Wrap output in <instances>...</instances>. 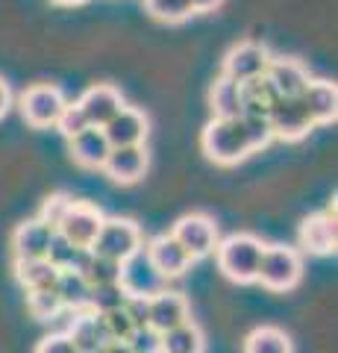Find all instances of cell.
<instances>
[{"label": "cell", "mask_w": 338, "mask_h": 353, "mask_svg": "<svg viewBox=\"0 0 338 353\" xmlns=\"http://www.w3.org/2000/svg\"><path fill=\"white\" fill-rule=\"evenodd\" d=\"M262 250H265V245H262L256 236L233 233V236H226L224 241H218L215 259H218V268H221V274L226 280L244 285V283H256Z\"/></svg>", "instance_id": "cell-1"}, {"label": "cell", "mask_w": 338, "mask_h": 353, "mask_svg": "<svg viewBox=\"0 0 338 353\" xmlns=\"http://www.w3.org/2000/svg\"><path fill=\"white\" fill-rule=\"evenodd\" d=\"M200 148L215 165H238L253 153L238 118H212L200 132Z\"/></svg>", "instance_id": "cell-2"}, {"label": "cell", "mask_w": 338, "mask_h": 353, "mask_svg": "<svg viewBox=\"0 0 338 353\" xmlns=\"http://www.w3.org/2000/svg\"><path fill=\"white\" fill-rule=\"evenodd\" d=\"M303 277V256L297 248L288 245H265L259 259L256 283L268 292H291Z\"/></svg>", "instance_id": "cell-3"}, {"label": "cell", "mask_w": 338, "mask_h": 353, "mask_svg": "<svg viewBox=\"0 0 338 353\" xmlns=\"http://www.w3.org/2000/svg\"><path fill=\"white\" fill-rule=\"evenodd\" d=\"M145 239H141V230L136 221L129 218H103V227L97 233L92 253L94 256H103V259H112V262H127L133 253L141 250Z\"/></svg>", "instance_id": "cell-4"}, {"label": "cell", "mask_w": 338, "mask_h": 353, "mask_svg": "<svg viewBox=\"0 0 338 353\" xmlns=\"http://www.w3.org/2000/svg\"><path fill=\"white\" fill-rule=\"evenodd\" d=\"M65 92L59 85L53 83H36L24 88V94H21V115L30 127L36 130H50L56 127V121L65 109Z\"/></svg>", "instance_id": "cell-5"}, {"label": "cell", "mask_w": 338, "mask_h": 353, "mask_svg": "<svg viewBox=\"0 0 338 353\" xmlns=\"http://www.w3.org/2000/svg\"><path fill=\"white\" fill-rule=\"evenodd\" d=\"M171 236L177 239V245L189 253V259H203L215 253L218 248V224L215 218H209L206 212H191V215H182L177 224H173Z\"/></svg>", "instance_id": "cell-6"}, {"label": "cell", "mask_w": 338, "mask_h": 353, "mask_svg": "<svg viewBox=\"0 0 338 353\" xmlns=\"http://www.w3.org/2000/svg\"><path fill=\"white\" fill-rule=\"evenodd\" d=\"M103 227V212L92 203L85 201H74L68 206V212H65V218L59 221L56 233L62 239H68L74 248H83V250H92L97 233H101Z\"/></svg>", "instance_id": "cell-7"}, {"label": "cell", "mask_w": 338, "mask_h": 353, "mask_svg": "<svg viewBox=\"0 0 338 353\" xmlns=\"http://www.w3.org/2000/svg\"><path fill=\"white\" fill-rule=\"evenodd\" d=\"M268 62H271V50L265 44L259 41H242L224 57V68H221V77L233 83H250L256 77H265L268 71Z\"/></svg>", "instance_id": "cell-8"}, {"label": "cell", "mask_w": 338, "mask_h": 353, "mask_svg": "<svg viewBox=\"0 0 338 353\" xmlns=\"http://www.w3.org/2000/svg\"><path fill=\"white\" fill-rule=\"evenodd\" d=\"M268 124H271L274 139H282V141H300L315 130L306 106L300 103V97H294V101L277 97V101L268 106Z\"/></svg>", "instance_id": "cell-9"}, {"label": "cell", "mask_w": 338, "mask_h": 353, "mask_svg": "<svg viewBox=\"0 0 338 353\" xmlns=\"http://www.w3.org/2000/svg\"><path fill=\"white\" fill-rule=\"evenodd\" d=\"M118 285L127 292V297H154L165 289V280L156 274V268L150 265L145 248L133 253L127 262H121V277Z\"/></svg>", "instance_id": "cell-10"}, {"label": "cell", "mask_w": 338, "mask_h": 353, "mask_svg": "<svg viewBox=\"0 0 338 353\" xmlns=\"http://www.w3.org/2000/svg\"><path fill=\"white\" fill-rule=\"evenodd\" d=\"M265 80L271 83V88L277 92V97H286V101H294L306 92L309 85V71L300 59H291V57H271L268 62V71H265Z\"/></svg>", "instance_id": "cell-11"}, {"label": "cell", "mask_w": 338, "mask_h": 353, "mask_svg": "<svg viewBox=\"0 0 338 353\" xmlns=\"http://www.w3.org/2000/svg\"><path fill=\"white\" fill-rule=\"evenodd\" d=\"M300 248L312 253V256H326L335 250V197L326 206V212H315L303 218L300 224Z\"/></svg>", "instance_id": "cell-12"}, {"label": "cell", "mask_w": 338, "mask_h": 353, "mask_svg": "<svg viewBox=\"0 0 338 353\" xmlns=\"http://www.w3.org/2000/svg\"><path fill=\"white\" fill-rule=\"evenodd\" d=\"M101 130L109 141V148H136V145H145V139L150 132V121L141 109L121 106V112Z\"/></svg>", "instance_id": "cell-13"}, {"label": "cell", "mask_w": 338, "mask_h": 353, "mask_svg": "<svg viewBox=\"0 0 338 353\" xmlns=\"http://www.w3.org/2000/svg\"><path fill=\"white\" fill-rule=\"evenodd\" d=\"M185 321H191V318H189V301L182 297V292L162 289L159 294L147 297V327L156 330L159 336Z\"/></svg>", "instance_id": "cell-14"}, {"label": "cell", "mask_w": 338, "mask_h": 353, "mask_svg": "<svg viewBox=\"0 0 338 353\" xmlns=\"http://www.w3.org/2000/svg\"><path fill=\"white\" fill-rule=\"evenodd\" d=\"M145 253H147V259H150V265L156 268V274L162 280H173V277H182L185 271H189V265H191V259H189V253H185L180 245H177V239H173L171 233H162V236H156V239H150L147 241V248H145Z\"/></svg>", "instance_id": "cell-15"}, {"label": "cell", "mask_w": 338, "mask_h": 353, "mask_svg": "<svg viewBox=\"0 0 338 353\" xmlns=\"http://www.w3.org/2000/svg\"><path fill=\"white\" fill-rule=\"evenodd\" d=\"M77 106L83 109V115H85V121H89L92 127H106L109 121L121 112V106H127V103H124V97H121V92H118L115 85L97 83L92 88H85L83 97L77 101Z\"/></svg>", "instance_id": "cell-16"}, {"label": "cell", "mask_w": 338, "mask_h": 353, "mask_svg": "<svg viewBox=\"0 0 338 353\" xmlns=\"http://www.w3.org/2000/svg\"><path fill=\"white\" fill-rule=\"evenodd\" d=\"M53 233H56V230H50L47 224H41L39 218H30V221H24V224H18L15 233H12V256H15V262L47 259Z\"/></svg>", "instance_id": "cell-17"}, {"label": "cell", "mask_w": 338, "mask_h": 353, "mask_svg": "<svg viewBox=\"0 0 338 353\" xmlns=\"http://www.w3.org/2000/svg\"><path fill=\"white\" fill-rule=\"evenodd\" d=\"M106 176L112 183H121V185H133L138 183L147 171V150L145 145H136V148H112V153L106 157L103 168Z\"/></svg>", "instance_id": "cell-18"}, {"label": "cell", "mask_w": 338, "mask_h": 353, "mask_svg": "<svg viewBox=\"0 0 338 353\" xmlns=\"http://www.w3.org/2000/svg\"><path fill=\"white\" fill-rule=\"evenodd\" d=\"M300 103L306 106L315 127L332 124L338 115V88L330 80H309L306 92L300 94Z\"/></svg>", "instance_id": "cell-19"}, {"label": "cell", "mask_w": 338, "mask_h": 353, "mask_svg": "<svg viewBox=\"0 0 338 353\" xmlns=\"http://www.w3.org/2000/svg\"><path fill=\"white\" fill-rule=\"evenodd\" d=\"M68 339L80 353H101L106 341H112L103 327V318L94 312H74V324L68 327Z\"/></svg>", "instance_id": "cell-20"}, {"label": "cell", "mask_w": 338, "mask_h": 353, "mask_svg": "<svg viewBox=\"0 0 338 353\" xmlns=\"http://www.w3.org/2000/svg\"><path fill=\"white\" fill-rule=\"evenodd\" d=\"M68 141H71V157H74V162L83 165V168H94V171L103 168L106 157L112 153V148H109V141H106L101 127L83 130L80 136H74Z\"/></svg>", "instance_id": "cell-21"}, {"label": "cell", "mask_w": 338, "mask_h": 353, "mask_svg": "<svg viewBox=\"0 0 338 353\" xmlns=\"http://www.w3.org/2000/svg\"><path fill=\"white\" fill-rule=\"evenodd\" d=\"M15 280L24 285V292H45V289H56L59 271L47 259H24L15 262Z\"/></svg>", "instance_id": "cell-22"}, {"label": "cell", "mask_w": 338, "mask_h": 353, "mask_svg": "<svg viewBox=\"0 0 338 353\" xmlns=\"http://www.w3.org/2000/svg\"><path fill=\"white\" fill-rule=\"evenodd\" d=\"M209 106L212 118H242V85L218 77L209 88Z\"/></svg>", "instance_id": "cell-23"}, {"label": "cell", "mask_w": 338, "mask_h": 353, "mask_svg": "<svg viewBox=\"0 0 338 353\" xmlns=\"http://www.w3.org/2000/svg\"><path fill=\"white\" fill-rule=\"evenodd\" d=\"M203 333L200 327L194 321H185L180 327L168 330V333H162L159 339V350L162 353H203Z\"/></svg>", "instance_id": "cell-24"}, {"label": "cell", "mask_w": 338, "mask_h": 353, "mask_svg": "<svg viewBox=\"0 0 338 353\" xmlns=\"http://www.w3.org/2000/svg\"><path fill=\"white\" fill-rule=\"evenodd\" d=\"M92 259V250H83V248H74L68 239H62L59 233H53L50 239V250H47V262L53 265L56 271H80L89 265Z\"/></svg>", "instance_id": "cell-25"}, {"label": "cell", "mask_w": 338, "mask_h": 353, "mask_svg": "<svg viewBox=\"0 0 338 353\" xmlns=\"http://www.w3.org/2000/svg\"><path fill=\"white\" fill-rule=\"evenodd\" d=\"M89 292H92V285L85 283V277L80 271H59L56 294L62 301V309H71V312H85Z\"/></svg>", "instance_id": "cell-26"}, {"label": "cell", "mask_w": 338, "mask_h": 353, "mask_svg": "<svg viewBox=\"0 0 338 353\" xmlns=\"http://www.w3.org/2000/svg\"><path fill=\"white\" fill-rule=\"evenodd\" d=\"M244 353H291V339L279 327H256L244 339Z\"/></svg>", "instance_id": "cell-27"}, {"label": "cell", "mask_w": 338, "mask_h": 353, "mask_svg": "<svg viewBox=\"0 0 338 353\" xmlns=\"http://www.w3.org/2000/svg\"><path fill=\"white\" fill-rule=\"evenodd\" d=\"M124 303H127V292H124L118 283H109V285H92V292H89V303H85V312L106 315V312H115V309H124Z\"/></svg>", "instance_id": "cell-28"}, {"label": "cell", "mask_w": 338, "mask_h": 353, "mask_svg": "<svg viewBox=\"0 0 338 353\" xmlns=\"http://www.w3.org/2000/svg\"><path fill=\"white\" fill-rule=\"evenodd\" d=\"M145 9L156 21H165V24H182L194 15L189 0H145Z\"/></svg>", "instance_id": "cell-29"}, {"label": "cell", "mask_w": 338, "mask_h": 353, "mask_svg": "<svg viewBox=\"0 0 338 353\" xmlns=\"http://www.w3.org/2000/svg\"><path fill=\"white\" fill-rule=\"evenodd\" d=\"M27 309L32 318H39V321H50V318H56L62 312V301L56 289H45V292H27Z\"/></svg>", "instance_id": "cell-30"}, {"label": "cell", "mask_w": 338, "mask_h": 353, "mask_svg": "<svg viewBox=\"0 0 338 353\" xmlns=\"http://www.w3.org/2000/svg\"><path fill=\"white\" fill-rule=\"evenodd\" d=\"M83 277L89 285H109V283H118V277H121V262H112V259H103V256H94L89 265L83 268Z\"/></svg>", "instance_id": "cell-31"}, {"label": "cell", "mask_w": 338, "mask_h": 353, "mask_svg": "<svg viewBox=\"0 0 338 353\" xmlns=\"http://www.w3.org/2000/svg\"><path fill=\"white\" fill-rule=\"evenodd\" d=\"M244 127V136H247V145L250 150H262L274 141V132H271V124H268V115H242L238 118Z\"/></svg>", "instance_id": "cell-32"}, {"label": "cell", "mask_w": 338, "mask_h": 353, "mask_svg": "<svg viewBox=\"0 0 338 353\" xmlns=\"http://www.w3.org/2000/svg\"><path fill=\"white\" fill-rule=\"evenodd\" d=\"M92 124L85 121V115H83V109L77 106V103H65V109H62V115H59V121H56V130L62 132L65 139H74V136H80L83 130H89Z\"/></svg>", "instance_id": "cell-33"}, {"label": "cell", "mask_w": 338, "mask_h": 353, "mask_svg": "<svg viewBox=\"0 0 338 353\" xmlns=\"http://www.w3.org/2000/svg\"><path fill=\"white\" fill-rule=\"evenodd\" d=\"M74 201H71V197L68 194H50L47 197V201L45 203H41V212H39V221H41V224H47L50 230H56L59 227V221L65 218V212H68V206H71Z\"/></svg>", "instance_id": "cell-34"}, {"label": "cell", "mask_w": 338, "mask_h": 353, "mask_svg": "<svg viewBox=\"0 0 338 353\" xmlns=\"http://www.w3.org/2000/svg\"><path fill=\"white\" fill-rule=\"evenodd\" d=\"M101 318H103V327H106V333H109L112 341H129V336L136 333L124 309H115V312H106Z\"/></svg>", "instance_id": "cell-35"}, {"label": "cell", "mask_w": 338, "mask_h": 353, "mask_svg": "<svg viewBox=\"0 0 338 353\" xmlns=\"http://www.w3.org/2000/svg\"><path fill=\"white\" fill-rule=\"evenodd\" d=\"M159 333L156 330H150V327H145V330H136L133 336H129V341H127V347H129V353H159Z\"/></svg>", "instance_id": "cell-36"}, {"label": "cell", "mask_w": 338, "mask_h": 353, "mask_svg": "<svg viewBox=\"0 0 338 353\" xmlns=\"http://www.w3.org/2000/svg\"><path fill=\"white\" fill-rule=\"evenodd\" d=\"M36 353H80V350L74 347L68 333H50L36 345Z\"/></svg>", "instance_id": "cell-37"}, {"label": "cell", "mask_w": 338, "mask_h": 353, "mask_svg": "<svg viewBox=\"0 0 338 353\" xmlns=\"http://www.w3.org/2000/svg\"><path fill=\"white\" fill-rule=\"evenodd\" d=\"M124 312L129 318L133 330H145L147 327V297H127Z\"/></svg>", "instance_id": "cell-38"}, {"label": "cell", "mask_w": 338, "mask_h": 353, "mask_svg": "<svg viewBox=\"0 0 338 353\" xmlns=\"http://www.w3.org/2000/svg\"><path fill=\"white\" fill-rule=\"evenodd\" d=\"M9 106H12V88H9V83L0 77V118L9 112Z\"/></svg>", "instance_id": "cell-39"}, {"label": "cell", "mask_w": 338, "mask_h": 353, "mask_svg": "<svg viewBox=\"0 0 338 353\" xmlns=\"http://www.w3.org/2000/svg\"><path fill=\"white\" fill-rule=\"evenodd\" d=\"M189 3H191V9H194V15H203V12H215V9L218 6H221L224 3V0H189Z\"/></svg>", "instance_id": "cell-40"}, {"label": "cell", "mask_w": 338, "mask_h": 353, "mask_svg": "<svg viewBox=\"0 0 338 353\" xmlns=\"http://www.w3.org/2000/svg\"><path fill=\"white\" fill-rule=\"evenodd\" d=\"M101 353H129V347H127V341H106Z\"/></svg>", "instance_id": "cell-41"}, {"label": "cell", "mask_w": 338, "mask_h": 353, "mask_svg": "<svg viewBox=\"0 0 338 353\" xmlns=\"http://www.w3.org/2000/svg\"><path fill=\"white\" fill-rule=\"evenodd\" d=\"M53 3H59V6H80V3H85V0H53Z\"/></svg>", "instance_id": "cell-42"}]
</instances>
